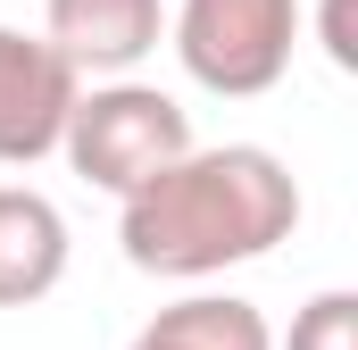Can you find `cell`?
<instances>
[{
  "mask_svg": "<svg viewBox=\"0 0 358 350\" xmlns=\"http://www.w3.org/2000/svg\"><path fill=\"white\" fill-rule=\"evenodd\" d=\"M300 0H183L176 8V59L217 100H259L292 76Z\"/></svg>",
  "mask_w": 358,
  "mask_h": 350,
  "instance_id": "3",
  "label": "cell"
},
{
  "mask_svg": "<svg viewBox=\"0 0 358 350\" xmlns=\"http://www.w3.org/2000/svg\"><path fill=\"white\" fill-rule=\"evenodd\" d=\"M84 92V67L50 42V34H17L0 25V167H34L59 150L67 108Z\"/></svg>",
  "mask_w": 358,
  "mask_h": 350,
  "instance_id": "4",
  "label": "cell"
},
{
  "mask_svg": "<svg viewBox=\"0 0 358 350\" xmlns=\"http://www.w3.org/2000/svg\"><path fill=\"white\" fill-rule=\"evenodd\" d=\"M42 25H50V42H59L76 67L125 76V67H142V59L159 50L167 8H159V0H42Z\"/></svg>",
  "mask_w": 358,
  "mask_h": 350,
  "instance_id": "5",
  "label": "cell"
},
{
  "mask_svg": "<svg viewBox=\"0 0 358 350\" xmlns=\"http://www.w3.org/2000/svg\"><path fill=\"white\" fill-rule=\"evenodd\" d=\"M59 275H67L59 200H42L25 183H0V309H25V300L59 292Z\"/></svg>",
  "mask_w": 358,
  "mask_h": 350,
  "instance_id": "6",
  "label": "cell"
},
{
  "mask_svg": "<svg viewBox=\"0 0 358 350\" xmlns=\"http://www.w3.org/2000/svg\"><path fill=\"white\" fill-rule=\"evenodd\" d=\"M125 350H275V334L259 317V300H242V292H192L176 309H159Z\"/></svg>",
  "mask_w": 358,
  "mask_h": 350,
  "instance_id": "7",
  "label": "cell"
},
{
  "mask_svg": "<svg viewBox=\"0 0 358 350\" xmlns=\"http://www.w3.org/2000/svg\"><path fill=\"white\" fill-rule=\"evenodd\" d=\"M317 42H325V59H334V67H358V25H350V0H325V25H317Z\"/></svg>",
  "mask_w": 358,
  "mask_h": 350,
  "instance_id": "9",
  "label": "cell"
},
{
  "mask_svg": "<svg viewBox=\"0 0 358 350\" xmlns=\"http://www.w3.org/2000/svg\"><path fill=\"white\" fill-rule=\"evenodd\" d=\"M300 225V183L292 167L259 142H217V150H183L176 167H159L142 192H125L117 242L142 275H225V267L267 259L275 242H292Z\"/></svg>",
  "mask_w": 358,
  "mask_h": 350,
  "instance_id": "1",
  "label": "cell"
},
{
  "mask_svg": "<svg viewBox=\"0 0 358 350\" xmlns=\"http://www.w3.org/2000/svg\"><path fill=\"white\" fill-rule=\"evenodd\" d=\"M59 150H67V167L84 175V183H100V192L125 200V192H142L159 167H176L183 150H192V117H183L176 92L117 76V84L76 92Z\"/></svg>",
  "mask_w": 358,
  "mask_h": 350,
  "instance_id": "2",
  "label": "cell"
},
{
  "mask_svg": "<svg viewBox=\"0 0 358 350\" xmlns=\"http://www.w3.org/2000/svg\"><path fill=\"white\" fill-rule=\"evenodd\" d=\"M292 350H358V292H317L300 317H292Z\"/></svg>",
  "mask_w": 358,
  "mask_h": 350,
  "instance_id": "8",
  "label": "cell"
}]
</instances>
